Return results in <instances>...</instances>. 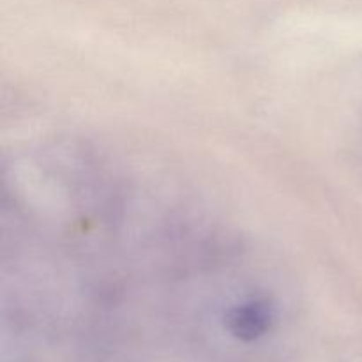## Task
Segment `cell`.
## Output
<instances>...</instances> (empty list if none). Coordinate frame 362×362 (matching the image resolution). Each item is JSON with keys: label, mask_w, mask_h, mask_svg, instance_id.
<instances>
[{"label": "cell", "mask_w": 362, "mask_h": 362, "mask_svg": "<svg viewBox=\"0 0 362 362\" xmlns=\"http://www.w3.org/2000/svg\"><path fill=\"white\" fill-rule=\"evenodd\" d=\"M271 320L272 311L269 304L262 300H250L230 311L226 317V325L235 338L253 341L267 332Z\"/></svg>", "instance_id": "cell-1"}]
</instances>
